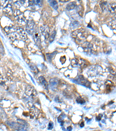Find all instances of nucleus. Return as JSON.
Listing matches in <instances>:
<instances>
[{"mask_svg":"<svg viewBox=\"0 0 116 131\" xmlns=\"http://www.w3.org/2000/svg\"><path fill=\"white\" fill-rule=\"evenodd\" d=\"M41 30L42 35L44 36V37H45V39L46 40L49 38L50 30L49 27L46 25H43V26L41 27Z\"/></svg>","mask_w":116,"mask_h":131,"instance_id":"9b49d317","label":"nucleus"},{"mask_svg":"<svg viewBox=\"0 0 116 131\" xmlns=\"http://www.w3.org/2000/svg\"><path fill=\"white\" fill-rule=\"evenodd\" d=\"M71 129H72V128H71V127H70H70H69L68 128H67V129H68L69 131H70L71 130Z\"/></svg>","mask_w":116,"mask_h":131,"instance_id":"cd10ccee","label":"nucleus"},{"mask_svg":"<svg viewBox=\"0 0 116 131\" xmlns=\"http://www.w3.org/2000/svg\"><path fill=\"white\" fill-rule=\"evenodd\" d=\"M75 6H76V4H75V3H70L67 5L66 9L67 10H70L71 9H73L75 7Z\"/></svg>","mask_w":116,"mask_h":131,"instance_id":"a211bd4d","label":"nucleus"},{"mask_svg":"<svg viewBox=\"0 0 116 131\" xmlns=\"http://www.w3.org/2000/svg\"><path fill=\"white\" fill-rule=\"evenodd\" d=\"M110 25L111 26L113 29H115V20H113L112 22L110 23Z\"/></svg>","mask_w":116,"mask_h":131,"instance_id":"a878e982","label":"nucleus"},{"mask_svg":"<svg viewBox=\"0 0 116 131\" xmlns=\"http://www.w3.org/2000/svg\"><path fill=\"white\" fill-rule=\"evenodd\" d=\"M54 126V124L52 122H50V123L49 124V125H48V129H52V128H53Z\"/></svg>","mask_w":116,"mask_h":131,"instance_id":"bb28decb","label":"nucleus"},{"mask_svg":"<svg viewBox=\"0 0 116 131\" xmlns=\"http://www.w3.org/2000/svg\"><path fill=\"white\" fill-rule=\"evenodd\" d=\"M109 10L111 14H115V3H112L109 4Z\"/></svg>","mask_w":116,"mask_h":131,"instance_id":"dca6fc26","label":"nucleus"},{"mask_svg":"<svg viewBox=\"0 0 116 131\" xmlns=\"http://www.w3.org/2000/svg\"><path fill=\"white\" fill-rule=\"evenodd\" d=\"M11 127L14 128L18 131H26V127L25 125L21 124L20 123H15L12 122L11 125Z\"/></svg>","mask_w":116,"mask_h":131,"instance_id":"1a4fd4ad","label":"nucleus"},{"mask_svg":"<svg viewBox=\"0 0 116 131\" xmlns=\"http://www.w3.org/2000/svg\"><path fill=\"white\" fill-rule=\"evenodd\" d=\"M72 36L79 43H83L87 37V33L84 30H76L72 33Z\"/></svg>","mask_w":116,"mask_h":131,"instance_id":"f257e3e1","label":"nucleus"},{"mask_svg":"<svg viewBox=\"0 0 116 131\" xmlns=\"http://www.w3.org/2000/svg\"><path fill=\"white\" fill-rule=\"evenodd\" d=\"M1 4L4 10L6 13L11 14L12 13V5L9 1H2Z\"/></svg>","mask_w":116,"mask_h":131,"instance_id":"7ed1b4c3","label":"nucleus"},{"mask_svg":"<svg viewBox=\"0 0 116 131\" xmlns=\"http://www.w3.org/2000/svg\"><path fill=\"white\" fill-rule=\"evenodd\" d=\"M76 101L78 103H79V104H84V103H85V101H84V99L83 98L80 97L77 99Z\"/></svg>","mask_w":116,"mask_h":131,"instance_id":"5701e85b","label":"nucleus"},{"mask_svg":"<svg viewBox=\"0 0 116 131\" xmlns=\"http://www.w3.org/2000/svg\"><path fill=\"white\" fill-rule=\"evenodd\" d=\"M34 39L35 41L36 42V43H39V41H40V34L38 31H34Z\"/></svg>","mask_w":116,"mask_h":131,"instance_id":"f3484780","label":"nucleus"},{"mask_svg":"<svg viewBox=\"0 0 116 131\" xmlns=\"http://www.w3.org/2000/svg\"><path fill=\"white\" fill-rule=\"evenodd\" d=\"M49 3L51 7H53L54 9H55L56 10L58 9V3L56 1H49Z\"/></svg>","mask_w":116,"mask_h":131,"instance_id":"6ab92c4d","label":"nucleus"},{"mask_svg":"<svg viewBox=\"0 0 116 131\" xmlns=\"http://www.w3.org/2000/svg\"><path fill=\"white\" fill-rule=\"evenodd\" d=\"M14 15L15 17L16 20H17L19 24H20L22 25H26L27 20L26 19V17L24 16L23 14L20 10L16 9L14 11Z\"/></svg>","mask_w":116,"mask_h":131,"instance_id":"f03ea898","label":"nucleus"},{"mask_svg":"<svg viewBox=\"0 0 116 131\" xmlns=\"http://www.w3.org/2000/svg\"><path fill=\"white\" fill-rule=\"evenodd\" d=\"M38 114V110L36 107L33 106L30 107V115L32 118H35L37 117Z\"/></svg>","mask_w":116,"mask_h":131,"instance_id":"ddd939ff","label":"nucleus"},{"mask_svg":"<svg viewBox=\"0 0 116 131\" xmlns=\"http://www.w3.org/2000/svg\"><path fill=\"white\" fill-rule=\"evenodd\" d=\"M78 64H79V62H78V60H76V59H74V60L71 61V65H72L74 67H76Z\"/></svg>","mask_w":116,"mask_h":131,"instance_id":"b1692460","label":"nucleus"},{"mask_svg":"<svg viewBox=\"0 0 116 131\" xmlns=\"http://www.w3.org/2000/svg\"><path fill=\"white\" fill-rule=\"evenodd\" d=\"M16 33L18 34V37H19L20 39H22V40H26L27 38V34L22 28L19 27H16Z\"/></svg>","mask_w":116,"mask_h":131,"instance_id":"0eeeda50","label":"nucleus"},{"mask_svg":"<svg viewBox=\"0 0 116 131\" xmlns=\"http://www.w3.org/2000/svg\"><path fill=\"white\" fill-rule=\"evenodd\" d=\"M38 79H39V82H40V83H41L42 85H43L44 87L46 89H48V84L45 78H44L43 77H40L38 78Z\"/></svg>","mask_w":116,"mask_h":131,"instance_id":"4468645a","label":"nucleus"},{"mask_svg":"<svg viewBox=\"0 0 116 131\" xmlns=\"http://www.w3.org/2000/svg\"><path fill=\"white\" fill-rule=\"evenodd\" d=\"M75 82L78 84H82V85L85 86L86 87H89L90 86V83L89 81L85 79L83 76H80V77H78Z\"/></svg>","mask_w":116,"mask_h":131,"instance_id":"6e6552de","label":"nucleus"},{"mask_svg":"<svg viewBox=\"0 0 116 131\" xmlns=\"http://www.w3.org/2000/svg\"><path fill=\"white\" fill-rule=\"evenodd\" d=\"M58 83H59L58 80L56 79V78L52 79L50 81V86L52 88H54L56 87V86L58 85Z\"/></svg>","mask_w":116,"mask_h":131,"instance_id":"2eb2a0df","label":"nucleus"},{"mask_svg":"<svg viewBox=\"0 0 116 131\" xmlns=\"http://www.w3.org/2000/svg\"><path fill=\"white\" fill-rule=\"evenodd\" d=\"M35 23L32 20H27L26 24V31L29 34H33L34 32Z\"/></svg>","mask_w":116,"mask_h":131,"instance_id":"423d86ee","label":"nucleus"},{"mask_svg":"<svg viewBox=\"0 0 116 131\" xmlns=\"http://www.w3.org/2000/svg\"><path fill=\"white\" fill-rule=\"evenodd\" d=\"M55 36H56V31H54V32L52 33V35H50V36L49 37V40L50 43H52V42L54 40Z\"/></svg>","mask_w":116,"mask_h":131,"instance_id":"412c9836","label":"nucleus"},{"mask_svg":"<svg viewBox=\"0 0 116 131\" xmlns=\"http://www.w3.org/2000/svg\"><path fill=\"white\" fill-rule=\"evenodd\" d=\"M5 80H4L3 75L0 73V85L5 86Z\"/></svg>","mask_w":116,"mask_h":131,"instance_id":"4be33fe9","label":"nucleus"},{"mask_svg":"<svg viewBox=\"0 0 116 131\" xmlns=\"http://www.w3.org/2000/svg\"><path fill=\"white\" fill-rule=\"evenodd\" d=\"M16 7L18 8H21L22 7L27 8L29 6V1H18L15 3Z\"/></svg>","mask_w":116,"mask_h":131,"instance_id":"f8f14e48","label":"nucleus"},{"mask_svg":"<svg viewBox=\"0 0 116 131\" xmlns=\"http://www.w3.org/2000/svg\"><path fill=\"white\" fill-rule=\"evenodd\" d=\"M83 47L86 53H92L93 52V45L89 42H84L83 44Z\"/></svg>","mask_w":116,"mask_h":131,"instance_id":"9d476101","label":"nucleus"},{"mask_svg":"<svg viewBox=\"0 0 116 131\" xmlns=\"http://www.w3.org/2000/svg\"><path fill=\"white\" fill-rule=\"evenodd\" d=\"M26 94L30 97H34L37 95V93L33 86H27L26 89Z\"/></svg>","mask_w":116,"mask_h":131,"instance_id":"39448f33","label":"nucleus"},{"mask_svg":"<svg viewBox=\"0 0 116 131\" xmlns=\"http://www.w3.org/2000/svg\"><path fill=\"white\" fill-rule=\"evenodd\" d=\"M101 71H102V68L98 66H94L89 69L88 73L89 77H93L98 75Z\"/></svg>","mask_w":116,"mask_h":131,"instance_id":"20e7f679","label":"nucleus"},{"mask_svg":"<svg viewBox=\"0 0 116 131\" xmlns=\"http://www.w3.org/2000/svg\"><path fill=\"white\" fill-rule=\"evenodd\" d=\"M30 68L31 69V71H32L34 73L37 74V73H38V69L37 67L35 66V65H30Z\"/></svg>","mask_w":116,"mask_h":131,"instance_id":"aec40b11","label":"nucleus"},{"mask_svg":"<svg viewBox=\"0 0 116 131\" xmlns=\"http://www.w3.org/2000/svg\"><path fill=\"white\" fill-rule=\"evenodd\" d=\"M79 22H78L77 21H74V22H73V23H71V26L74 28H75V27H77L79 26Z\"/></svg>","mask_w":116,"mask_h":131,"instance_id":"393cba45","label":"nucleus"}]
</instances>
